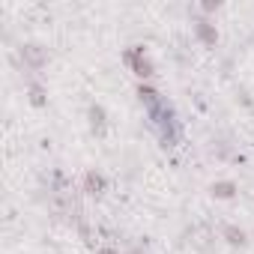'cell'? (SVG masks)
<instances>
[{"label": "cell", "mask_w": 254, "mask_h": 254, "mask_svg": "<svg viewBox=\"0 0 254 254\" xmlns=\"http://www.w3.org/2000/svg\"><path fill=\"white\" fill-rule=\"evenodd\" d=\"M123 60H126V66H129L138 78H150V75H153V63H150V57L144 54L141 45H132L129 51L123 54Z\"/></svg>", "instance_id": "6da1fadb"}, {"label": "cell", "mask_w": 254, "mask_h": 254, "mask_svg": "<svg viewBox=\"0 0 254 254\" xmlns=\"http://www.w3.org/2000/svg\"><path fill=\"white\" fill-rule=\"evenodd\" d=\"M87 120H90L93 135H99V138H102V135L108 132V114H105V108H102V105H96V102H93V105L87 108Z\"/></svg>", "instance_id": "7a4b0ae2"}, {"label": "cell", "mask_w": 254, "mask_h": 254, "mask_svg": "<svg viewBox=\"0 0 254 254\" xmlns=\"http://www.w3.org/2000/svg\"><path fill=\"white\" fill-rule=\"evenodd\" d=\"M21 60L27 63V69H33V72H36V69H42V66H45V60H48V57H45V48H39V45H33V42H30V45H21Z\"/></svg>", "instance_id": "3957f363"}, {"label": "cell", "mask_w": 254, "mask_h": 254, "mask_svg": "<svg viewBox=\"0 0 254 254\" xmlns=\"http://www.w3.org/2000/svg\"><path fill=\"white\" fill-rule=\"evenodd\" d=\"M138 99H141V105L147 108V114H153L156 108H162V105H165L162 93H159L156 87H150V84H141V87H138Z\"/></svg>", "instance_id": "277c9868"}, {"label": "cell", "mask_w": 254, "mask_h": 254, "mask_svg": "<svg viewBox=\"0 0 254 254\" xmlns=\"http://www.w3.org/2000/svg\"><path fill=\"white\" fill-rule=\"evenodd\" d=\"M194 33H197V39H200L203 45L215 48V42H218V30H215V24H209L206 18H200V21L194 24Z\"/></svg>", "instance_id": "5b68a950"}, {"label": "cell", "mask_w": 254, "mask_h": 254, "mask_svg": "<svg viewBox=\"0 0 254 254\" xmlns=\"http://www.w3.org/2000/svg\"><path fill=\"white\" fill-rule=\"evenodd\" d=\"M105 189H108L105 174H99V171H87V177H84V191H87V194H102Z\"/></svg>", "instance_id": "8992f818"}, {"label": "cell", "mask_w": 254, "mask_h": 254, "mask_svg": "<svg viewBox=\"0 0 254 254\" xmlns=\"http://www.w3.org/2000/svg\"><path fill=\"white\" fill-rule=\"evenodd\" d=\"M212 197H218V200H230L233 194H236V183L233 180H218V183H212Z\"/></svg>", "instance_id": "52a82bcc"}, {"label": "cell", "mask_w": 254, "mask_h": 254, "mask_svg": "<svg viewBox=\"0 0 254 254\" xmlns=\"http://www.w3.org/2000/svg\"><path fill=\"white\" fill-rule=\"evenodd\" d=\"M221 236H224L230 245H245V230L236 227V224H224V227H221Z\"/></svg>", "instance_id": "ba28073f"}, {"label": "cell", "mask_w": 254, "mask_h": 254, "mask_svg": "<svg viewBox=\"0 0 254 254\" xmlns=\"http://www.w3.org/2000/svg\"><path fill=\"white\" fill-rule=\"evenodd\" d=\"M27 90H30V102H33L36 108H39V105H45V87H42L39 81H30V87H27Z\"/></svg>", "instance_id": "9c48e42d"}, {"label": "cell", "mask_w": 254, "mask_h": 254, "mask_svg": "<svg viewBox=\"0 0 254 254\" xmlns=\"http://www.w3.org/2000/svg\"><path fill=\"white\" fill-rule=\"evenodd\" d=\"M99 254H117L114 248H99Z\"/></svg>", "instance_id": "30bf717a"}, {"label": "cell", "mask_w": 254, "mask_h": 254, "mask_svg": "<svg viewBox=\"0 0 254 254\" xmlns=\"http://www.w3.org/2000/svg\"><path fill=\"white\" fill-rule=\"evenodd\" d=\"M129 254H141V251H129Z\"/></svg>", "instance_id": "8fae6325"}]
</instances>
